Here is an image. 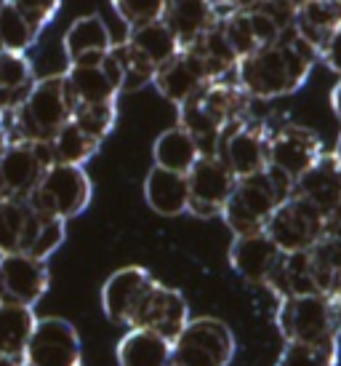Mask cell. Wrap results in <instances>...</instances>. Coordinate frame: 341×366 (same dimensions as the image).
I'll return each instance as SVG.
<instances>
[{
    "mask_svg": "<svg viewBox=\"0 0 341 366\" xmlns=\"http://www.w3.org/2000/svg\"><path fill=\"white\" fill-rule=\"evenodd\" d=\"M54 163H67V166H83L86 161H91L96 150L101 147V142L91 139L75 126V123H64L59 129V134L49 142Z\"/></svg>",
    "mask_w": 341,
    "mask_h": 366,
    "instance_id": "obj_36",
    "label": "cell"
},
{
    "mask_svg": "<svg viewBox=\"0 0 341 366\" xmlns=\"http://www.w3.org/2000/svg\"><path fill=\"white\" fill-rule=\"evenodd\" d=\"M64 78H67L75 104L118 102V97H121V70H118L110 51L99 64L67 67Z\"/></svg>",
    "mask_w": 341,
    "mask_h": 366,
    "instance_id": "obj_21",
    "label": "cell"
},
{
    "mask_svg": "<svg viewBox=\"0 0 341 366\" xmlns=\"http://www.w3.org/2000/svg\"><path fill=\"white\" fill-rule=\"evenodd\" d=\"M75 99L64 72L35 78L30 92L6 110V137L49 144L64 123H70Z\"/></svg>",
    "mask_w": 341,
    "mask_h": 366,
    "instance_id": "obj_3",
    "label": "cell"
},
{
    "mask_svg": "<svg viewBox=\"0 0 341 366\" xmlns=\"http://www.w3.org/2000/svg\"><path fill=\"white\" fill-rule=\"evenodd\" d=\"M264 0H219V16L230 14V11H243V9H253V6H261Z\"/></svg>",
    "mask_w": 341,
    "mask_h": 366,
    "instance_id": "obj_43",
    "label": "cell"
},
{
    "mask_svg": "<svg viewBox=\"0 0 341 366\" xmlns=\"http://www.w3.org/2000/svg\"><path fill=\"white\" fill-rule=\"evenodd\" d=\"M163 6L166 0H112V9L128 24V30L158 21L163 16Z\"/></svg>",
    "mask_w": 341,
    "mask_h": 366,
    "instance_id": "obj_40",
    "label": "cell"
},
{
    "mask_svg": "<svg viewBox=\"0 0 341 366\" xmlns=\"http://www.w3.org/2000/svg\"><path fill=\"white\" fill-rule=\"evenodd\" d=\"M317 59L325 61V64H328V67H331V70L341 78V30L328 38V43L317 51Z\"/></svg>",
    "mask_w": 341,
    "mask_h": 366,
    "instance_id": "obj_42",
    "label": "cell"
},
{
    "mask_svg": "<svg viewBox=\"0 0 341 366\" xmlns=\"http://www.w3.org/2000/svg\"><path fill=\"white\" fill-rule=\"evenodd\" d=\"M267 286H270L275 295H280V300H285V297H301V295H317V286H315V278H312L307 252L280 254Z\"/></svg>",
    "mask_w": 341,
    "mask_h": 366,
    "instance_id": "obj_28",
    "label": "cell"
},
{
    "mask_svg": "<svg viewBox=\"0 0 341 366\" xmlns=\"http://www.w3.org/2000/svg\"><path fill=\"white\" fill-rule=\"evenodd\" d=\"M21 361L24 366H83L78 329L59 315L38 318Z\"/></svg>",
    "mask_w": 341,
    "mask_h": 366,
    "instance_id": "obj_12",
    "label": "cell"
},
{
    "mask_svg": "<svg viewBox=\"0 0 341 366\" xmlns=\"http://www.w3.org/2000/svg\"><path fill=\"white\" fill-rule=\"evenodd\" d=\"M293 195L310 201L315 209L331 219L333 214L341 212V166L336 163L333 153H322L312 163L307 172L293 182Z\"/></svg>",
    "mask_w": 341,
    "mask_h": 366,
    "instance_id": "obj_20",
    "label": "cell"
},
{
    "mask_svg": "<svg viewBox=\"0 0 341 366\" xmlns=\"http://www.w3.org/2000/svg\"><path fill=\"white\" fill-rule=\"evenodd\" d=\"M219 19V11L211 0H166L161 16V21L176 38L179 49H190Z\"/></svg>",
    "mask_w": 341,
    "mask_h": 366,
    "instance_id": "obj_24",
    "label": "cell"
},
{
    "mask_svg": "<svg viewBox=\"0 0 341 366\" xmlns=\"http://www.w3.org/2000/svg\"><path fill=\"white\" fill-rule=\"evenodd\" d=\"M293 11L280 6L278 0H264L261 6L243 11H230L219 19V30L230 43L238 59L248 54L267 49L291 27Z\"/></svg>",
    "mask_w": 341,
    "mask_h": 366,
    "instance_id": "obj_6",
    "label": "cell"
},
{
    "mask_svg": "<svg viewBox=\"0 0 341 366\" xmlns=\"http://www.w3.org/2000/svg\"><path fill=\"white\" fill-rule=\"evenodd\" d=\"M235 182L238 179L216 155H200L198 163L187 172V193H190L187 212L200 219L221 217V209L227 204Z\"/></svg>",
    "mask_w": 341,
    "mask_h": 366,
    "instance_id": "obj_15",
    "label": "cell"
},
{
    "mask_svg": "<svg viewBox=\"0 0 341 366\" xmlns=\"http://www.w3.org/2000/svg\"><path fill=\"white\" fill-rule=\"evenodd\" d=\"M278 329L285 342L296 345H325L339 340L333 329L331 300L322 295L285 297L278 307Z\"/></svg>",
    "mask_w": 341,
    "mask_h": 366,
    "instance_id": "obj_10",
    "label": "cell"
},
{
    "mask_svg": "<svg viewBox=\"0 0 341 366\" xmlns=\"http://www.w3.org/2000/svg\"><path fill=\"white\" fill-rule=\"evenodd\" d=\"M91 195H93V184L83 166L51 163L27 201L46 217L70 222L88 209Z\"/></svg>",
    "mask_w": 341,
    "mask_h": 366,
    "instance_id": "obj_7",
    "label": "cell"
},
{
    "mask_svg": "<svg viewBox=\"0 0 341 366\" xmlns=\"http://www.w3.org/2000/svg\"><path fill=\"white\" fill-rule=\"evenodd\" d=\"M35 83V67L27 54L0 51V107L9 110L30 92Z\"/></svg>",
    "mask_w": 341,
    "mask_h": 366,
    "instance_id": "obj_33",
    "label": "cell"
},
{
    "mask_svg": "<svg viewBox=\"0 0 341 366\" xmlns=\"http://www.w3.org/2000/svg\"><path fill=\"white\" fill-rule=\"evenodd\" d=\"M126 43H128L131 49L139 54V56H144V59L150 61L155 70H158L161 64H166L173 54L181 51L179 43H176V38L170 35V30L163 24L161 19L128 30V38H126Z\"/></svg>",
    "mask_w": 341,
    "mask_h": 366,
    "instance_id": "obj_32",
    "label": "cell"
},
{
    "mask_svg": "<svg viewBox=\"0 0 341 366\" xmlns=\"http://www.w3.org/2000/svg\"><path fill=\"white\" fill-rule=\"evenodd\" d=\"M86 137L104 142L112 134L115 123H118V102H104V104H75L70 118Z\"/></svg>",
    "mask_w": 341,
    "mask_h": 366,
    "instance_id": "obj_38",
    "label": "cell"
},
{
    "mask_svg": "<svg viewBox=\"0 0 341 366\" xmlns=\"http://www.w3.org/2000/svg\"><path fill=\"white\" fill-rule=\"evenodd\" d=\"M3 3H6V0H0V6H3Z\"/></svg>",
    "mask_w": 341,
    "mask_h": 366,
    "instance_id": "obj_49",
    "label": "cell"
},
{
    "mask_svg": "<svg viewBox=\"0 0 341 366\" xmlns=\"http://www.w3.org/2000/svg\"><path fill=\"white\" fill-rule=\"evenodd\" d=\"M190 49L200 56V61L205 64L208 75H211V81L227 78V75L235 72L238 56H235V51L230 49V43L224 41V35H221V30H219V21H216L208 32H203Z\"/></svg>",
    "mask_w": 341,
    "mask_h": 366,
    "instance_id": "obj_34",
    "label": "cell"
},
{
    "mask_svg": "<svg viewBox=\"0 0 341 366\" xmlns=\"http://www.w3.org/2000/svg\"><path fill=\"white\" fill-rule=\"evenodd\" d=\"M187 321H190V307L184 295L161 281H152L131 315L128 329H150L173 342Z\"/></svg>",
    "mask_w": 341,
    "mask_h": 366,
    "instance_id": "obj_16",
    "label": "cell"
},
{
    "mask_svg": "<svg viewBox=\"0 0 341 366\" xmlns=\"http://www.w3.org/2000/svg\"><path fill=\"white\" fill-rule=\"evenodd\" d=\"M51 163L49 144L9 139L0 147V198L27 201Z\"/></svg>",
    "mask_w": 341,
    "mask_h": 366,
    "instance_id": "obj_11",
    "label": "cell"
},
{
    "mask_svg": "<svg viewBox=\"0 0 341 366\" xmlns=\"http://www.w3.org/2000/svg\"><path fill=\"white\" fill-rule=\"evenodd\" d=\"M280 254L283 252L272 244L267 233L238 235L230 246V264L232 270L240 278H245L248 284L267 286Z\"/></svg>",
    "mask_w": 341,
    "mask_h": 366,
    "instance_id": "obj_23",
    "label": "cell"
},
{
    "mask_svg": "<svg viewBox=\"0 0 341 366\" xmlns=\"http://www.w3.org/2000/svg\"><path fill=\"white\" fill-rule=\"evenodd\" d=\"M35 324H38V315L32 307L0 302V356H24V347L30 342Z\"/></svg>",
    "mask_w": 341,
    "mask_h": 366,
    "instance_id": "obj_31",
    "label": "cell"
},
{
    "mask_svg": "<svg viewBox=\"0 0 341 366\" xmlns=\"http://www.w3.org/2000/svg\"><path fill=\"white\" fill-rule=\"evenodd\" d=\"M315 61L317 51L288 27L272 46L238 59L232 78L248 94V99H278L299 92Z\"/></svg>",
    "mask_w": 341,
    "mask_h": 366,
    "instance_id": "obj_1",
    "label": "cell"
},
{
    "mask_svg": "<svg viewBox=\"0 0 341 366\" xmlns=\"http://www.w3.org/2000/svg\"><path fill=\"white\" fill-rule=\"evenodd\" d=\"M110 54H112V59H115V64H118V70H121V94L139 92V89H144V86L152 83L155 67H152L144 56H139V54L133 51L126 41L112 43Z\"/></svg>",
    "mask_w": 341,
    "mask_h": 366,
    "instance_id": "obj_37",
    "label": "cell"
},
{
    "mask_svg": "<svg viewBox=\"0 0 341 366\" xmlns=\"http://www.w3.org/2000/svg\"><path fill=\"white\" fill-rule=\"evenodd\" d=\"M322 150V139L317 134L299 126V123H285L280 129H270L267 139V166L278 169L288 179H299L301 174L317 161Z\"/></svg>",
    "mask_w": 341,
    "mask_h": 366,
    "instance_id": "obj_14",
    "label": "cell"
},
{
    "mask_svg": "<svg viewBox=\"0 0 341 366\" xmlns=\"http://www.w3.org/2000/svg\"><path fill=\"white\" fill-rule=\"evenodd\" d=\"M331 300V315H333V329H336V337H341V292L339 295L328 297Z\"/></svg>",
    "mask_w": 341,
    "mask_h": 366,
    "instance_id": "obj_44",
    "label": "cell"
},
{
    "mask_svg": "<svg viewBox=\"0 0 341 366\" xmlns=\"http://www.w3.org/2000/svg\"><path fill=\"white\" fill-rule=\"evenodd\" d=\"M112 35L107 21L99 14H88L75 19L64 32V56L70 61V67H83V64H99L107 51L112 49Z\"/></svg>",
    "mask_w": 341,
    "mask_h": 366,
    "instance_id": "obj_22",
    "label": "cell"
},
{
    "mask_svg": "<svg viewBox=\"0 0 341 366\" xmlns=\"http://www.w3.org/2000/svg\"><path fill=\"white\" fill-rule=\"evenodd\" d=\"M67 238V222L41 214L30 201L0 198V257L27 254L49 259Z\"/></svg>",
    "mask_w": 341,
    "mask_h": 366,
    "instance_id": "obj_5",
    "label": "cell"
},
{
    "mask_svg": "<svg viewBox=\"0 0 341 366\" xmlns=\"http://www.w3.org/2000/svg\"><path fill=\"white\" fill-rule=\"evenodd\" d=\"M115 356L121 366H170V340L150 329H128Z\"/></svg>",
    "mask_w": 341,
    "mask_h": 366,
    "instance_id": "obj_27",
    "label": "cell"
},
{
    "mask_svg": "<svg viewBox=\"0 0 341 366\" xmlns=\"http://www.w3.org/2000/svg\"><path fill=\"white\" fill-rule=\"evenodd\" d=\"M41 32L16 6L9 0L0 6V51H19L27 54L38 43Z\"/></svg>",
    "mask_w": 341,
    "mask_h": 366,
    "instance_id": "obj_35",
    "label": "cell"
},
{
    "mask_svg": "<svg viewBox=\"0 0 341 366\" xmlns=\"http://www.w3.org/2000/svg\"><path fill=\"white\" fill-rule=\"evenodd\" d=\"M0 366H24L21 358H9V356H0Z\"/></svg>",
    "mask_w": 341,
    "mask_h": 366,
    "instance_id": "obj_47",
    "label": "cell"
},
{
    "mask_svg": "<svg viewBox=\"0 0 341 366\" xmlns=\"http://www.w3.org/2000/svg\"><path fill=\"white\" fill-rule=\"evenodd\" d=\"M278 3H280V6H285L288 11H299L301 6H307L310 0H278Z\"/></svg>",
    "mask_w": 341,
    "mask_h": 366,
    "instance_id": "obj_46",
    "label": "cell"
},
{
    "mask_svg": "<svg viewBox=\"0 0 341 366\" xmlns=\"http://www.w3.org/2000/svg\"><path fill=\"white\" fill-rule=\"evenodd\" d=\"M291 30L315 51H320L328 38L341 30V0H310L293 11Z\"/></svg>",
    "mask_w": 341,
    "mask_h": 366,
    "instance_id": "obj_25",
    "label": "cell"
},
{
    "mask_svg": "<svg viewBox=\"0 0 341 366\" xmlns=\"http://www.w3.org/2000/svg\"><path fill=\"white\" fill-rule=\"evenodd\" d=\"M51 273L43 259L27 254L0 257V302L35 307L49 292Z\"/></svg>",
    "mask_w": 341,
    "mask_h": 366,
    "instance_id": "obj_17",
    "label": "cell"
},
{
    "mask_svg": "<svg viewBox=\"0 0 341 366\" xmlns=\"http://www.w3.org/2000/svg\"><path fill=\"white\" fill-rule=\"evenodd\" d=\"M208 81H211V75L200 61V56L192 49H181L179 54H173L166 64L155 70L152 86L161 92V97H166L168 102L179 107L184 99H190L192 94Z\"/></svg>",
    "mask_w": 341,
    "mask_h": 366,
    "instance_id": "obj_19",
    "label": "cell"
},
{
    "mask_svg": "<svg viewBox=\"0 0 341 366\" xmlns=\"http://www.w3.org/2000/svg\"><path fill=\"white\" fill-rule=\"evenodd\" d=\"M267 139L270 126L248 115L224 132L216 147V158L230 169L235 179L259 174L267 169Z\"/></svg>",
    "mask_w": 341,
    "mask_h": 366,
    "instance_id": "obj_13",
    "label": "cell"
},
{
    "mask_svg": "<svg viewBox=\"0 0 341 366\" xmlns=\"http://www.w3.org/2000/svg\"><path fill=\"white\" fill-rule=\"evenodd\" d=\"M293 193V179L278 169L267 166L264 172L243 177L235 182L227 204L221 209V219L227 222L232 235L264 233L275 209Z\"/></svg>",
    "mask_w": 341,
    "mask_h": 366,
    "instance_id": "obj_4",
    "label": "cell"
},
{
    "mask_svg": "<svg viewBox=\"0 0 341 366\" xmlns=\"http://www.w3.org/2000/svg\"><path fill=\"white\" fill-rule=\"evenodd\" d=\"M310 267H312V278H315V286H317V295L322 297H333L341 292V238L339 235L325 233L312 246L310 252Z\"/></svg>",
    "mask_w": 341,
    "mask_h": 366,
    "instance_id": "obj_30",
    "label": "cell"
},
{
    "mask_svg": "<svg viewBox=\"0 0 341 366\" xmlns=\"http://www.w3.org/2000/svg\"><path fill=\"white\" fill-rule=\"evenodd\" d=\"M150 270H144L139 264H128L121 267L104 281L101 286V310L110 318L112 324H121L128 329V321L136 305L141 302L144 292L152 286Z\"/></svg>",
    "mask_w": 341,
    "mask_h": 366,
    "instance_id": "obj_18",
    "label": "cell"
},
{
    "mask_svg": "<svg viewBox=\"0 0 341 366\" xmlns=\"http://www.w3.org/2000/svg\"><path fill=\"white\" fill-rule=\"evenodd\" d=\"M176 110H179V129H184L198 142L200 155H216L224 132L251 115L248 112L251 99L238 86V81L227 75L203 83Z\"/></svg>",
    "mask_w": 341,
    "mask_h": 366,
    "instance_id": "obj_2",
    "label": "cell"
},
{
    "mask_svg": "<svg viewBox=\"0 0 341 366\" xmlns=\"http://www.w3.org/2000/svg\"><path fill=\"white\" fill-rule=\"evenodd\" d=\"M152 158H155V166H161L166 172L187 174L198 163V158H200V147L184 129L173 126V129H166L155 139Z\"/></svg>",
    "mask_w": 341,
    "mask_h": 366,
    "instance_id": "obj_29",
    "label": "cell"
},
{
    "mask_svg": "<svg viewBox=\"0 0 341 366\" xmlns=\"http://www.w3.org/2000/svg\"><path fill=\"white\" fill-rule=\"evenodd\" d=\"M325 227H328L325 214L315 209L310 201L291 193L275 209L264 233L270 235V241L283 254H296V252H310L325 235Z\"/></svg>",
    "mask_w": 341,
    "mask_h": 366,
    "instance_id": "obj_9",
    "label": "cell"
},
{
    "mask_svg": "<svg viewBox=\"0 0 341 366\" xmlns=\"http://www.w3.org/2000/svg\"><path fill=\"white\" fill-rule=\"evenodd\" d=\"M9 3L16 6L38 30H46V24H49L61 9V0H9Z\"/></svg>",
    "mask_w": 341,
    "mask_h": 366,
    "instance_id": "obj_41",
    "label": "cell"
},
{
    "mask_svg": "<svg viewBox=\"0 0 341 366\" xmlns=\"http://www.w3.org/2000/svg\"><path fill=\"white\" fill-rule=\"evenodd\" d=\"M339 364V340L325 345H296L285 342L275 366H336Z\"/></svg>",
    "mask_w": 341,
    "mask_h": 366,
    "instance_id": "obj_39",
    "label": "cell"
},
{
    "mask_svg": "<svg viewBox=\"0 0 341 366\" xmlns=\"http://www.w3.org/2000/svg\"><path fill=\"white\" fill-rule=\"evenodd\" d=\"M333 158H336V163L341 166V134H339V142H336V147H333Z\"/></svg>",
    "mask_w": 341,
    "mask_h": 366,
    "instance_id": "obj_48",
    "label": "cell"
},
{
    "mask_svg": "<svg viewBox=\"0 0 341 366\" xmlns=\"http://www.w3.org/2000/svg\"><path fill=\"white\" fill-rule=\"evenodd\" d=\"M235 335L213 315L190 318L170 342V366H230Z\"/></svg>",
    "mask_w": 341,
    "mask_h": 366,
    "instance_id": "obj_8",
    "label": "cell"
},
{
    "mask_svg": "<svg viewBox=\"0 0 341 366\" xmlns=\"http://www.w3.org/2000/svg\"><path fill=\"white\" fill-rule=\"evenodd\" d=\"M331 107H333V112H336V118H339V123H341V81L333 86V92H331Z\"/></svg>",
    "mask_w": 341,
    "mask_h": 366,
    "instance_id": "obj_45",
    "label": "cell"
},
{
    "mask_svg": "<svg viewBox=\"0 0 341 366\" xmlns=\"http://www.w3.org/2000/svg\"><path fill=\"white\" fill-rule=\"evenodd\" d=\"M144 201L161 217H179L187 212V174L166 172L161 166H152L144 177Z\"/></svg>",
    "mask_w": 341,
    "mask_h": 366,
    "instance_id": "obj_26",
    "label": "cell"
}]
</instances>
